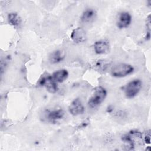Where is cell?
<instances>
[{"label":"cell","instance_id":"cell-1","mask_svg":"<svg viewBox=\"0 0 151 151\" xmlns=\"http://www.w3.org/2000/svg\"><path fill=\"white\" fill-rule=\"evenodd\" d=\"M106 96L107 91L104 87L101 86L96 87L88 101V106L90 108L97 107L103 103Z\"/></svg>","mask_w":151,"mask_h":151},{"label":"cell","instance_id":"cell-2","mask_svg":"<svg viewBox=\"0 0 151 151\" xmlns=\"http://www.w3.org/2000/svg\"><path fill=\"white\" fill-rule=\"evenodd\" d=\"M123 142L127 143L129 150H133L136 145L143 143V136L141 132L137 130H132L122 136Z\"/></svg>","mask_w":151,"mask_h":151},{"label":"cell","instance_id":"cell-3","mask_svg":"<svg viewBox=\"0 0 151 151\" xmlns=\"http://www.w3.org/2000/svg\"><path fill=\"white\" fill-rule=\"evenodd\" d=\"M134 71L133 67L126 63H119L114 65L111 69V74L115 77H126Z\"/></svg>","mask_w":151,"mask_h":151},{"label":"cell","instance_id":"cell-4","mask_svg":"<svg viewBox=\"0 0 151 151\" xmlns=\"http://www.w3.org/2000/svg\"><path fill=\"white\" fill-rule=\"evenodd\" d=\"M39 86H44L47 90L50 93H55L58 90L57 82L54 80L52 76L47 74L42 76L38 81Z\"/></svg>","mask_w":151,"mask_h":151},{"label":"cell","instance_id":"cell-5","mask_svg":"<svg viewBox=\"0 0 151 151\" xmlns=\"http://www.w3.org/2000/svg\"><path fill=\"white\" fill-rule=\"evenodd\" d=\"M142 86V82L139 79H134L128 83L124 87V94L127 98L134 97L140 91Z\"/></svg>","mask_w":151,"mask_h":151},{"label":"cell","instance_id":"cell-6","mask_svg":"<svg viewBox=\"0 0 151 151\" xmlns=\"http://www.w3.org/2000/svg\"><path fill=\"white\" fill-rule=\"evenodd\" d=\"M84 107L79 98H76L70 103L68 107L70 113L73 116L82 114L84 112Z\"/></svg>","mask_w":151,"mask_h":151},{"label":"cell","instance_id":"cell-7","mask_svg":"<svg viewBox=\"0 0 151 151\" xmlns=\"http://www.w3.org/2000/svg\"><path fill=\"white\" fill-rule=\"evenodd\" d=\"M132 21V18L130 13L128 12H122L119 15L117 26L120 29L126 28L130 25Z\"/></svg>","mask_w":151,"mask_h":151},{"label":"cell","instance_id":"cell-8","mask_svg":"<svg viewBox=\"0 0 151 151\" xmlns=\"http://www.w3.org/2000/svg\"><path fill=\"white\" fill-rule=\"evenodd\" d=\"M71 39L76 43H80L86 41V34L85 31L80 27L73 29L71 34Z\"/></svg>","mask_w":151,"mask_h":151},{"label":"cell","instance_id":"cell-9","mask_svg":"<svg viewBox=\"0 0 151 151\" xmlns=\"http://www.w3.org/2000/svg\"><path fill=\"white\" fill-rule=\"evenodd\" d=\"M94 50L97 54H105L109 52L110 45L105 41H97L94 44Z\"/></svg>","mask_w":151,"mask_h":151},{"label":"cell","instance_id":"cell-10","mask_svg":"<svg viewBox=\"0 0 151 151\" xmlns=\"http://www.w3.org/2000/svg\"><path fill=\"white\" fill-rule=\"evenodd\" d=\"M64 115V112L63 109H54L52 110H49L47 113V119L51 122H55L56 121L61 119Z\"/></svg>","mask_w":151,"mask_h":151},{"label":"cell","instance_id":"cell-11","mask_svg":"<svg viewBox=\"0 0 151 151\" xmlns=\"http://www.w3.org/2000/svg\"><path fill=\"white\" fill-rule=\"evenodd\" d=\"M65 58V53L63 51L57 50L52 51L49 55V61L51 64H57L61 62Z\"/></svg>","mask_w":151,"mask_h":151},{"label":"cell","instance_id":"cell-12","mask_svg":"<svg viewBox=\"0 0 151 151\" xmlns=\"http://www.w3.org/2000/svg\"><path fill=\"white\" fill-rule=\"evenodd\" d=\"M96 11L93 8L86 9L81 16V21L84 23H89L94 21L96 17Z\"/></svg>","mask_w":151,"mask_h":151},{"label":"cell","instance_id":"cell-13","mask_svg":"<svg viewBox=\"0 0 151 151\" xmlns=\"http://www.w3.org/2000/svg\"><path fill=\"white\" fill-rule=\"evenodd\" d=\"M57 83H63L68 76V73L65 69H60L54 71L52 75Z\"/></svg>","mask_w":151,"mask_h":151},{"label":"cell","instance_id":"cell-14","mask_svg":"<svg viewBox=\"0 0 151 151\" xmlns=\"http://www.w3.org/2000/svg\"><path fill=\"white\" fill-rule=\"evenodd\" d=\"M8 20L11 25L14 27H17L20 24L21 19L18 15L15 12L9 13L8 15Z\"/></svg>","mask_w":151,"mask_h":151},{"label":"cell","instance_id":"cell-15","mask_svg":"<svg viewBox=\"0 0 151 151\" xmlns=\"http://www.w3.org/2000/svg\"><path fill=\"white\" fill-rule=\"evenodd\" d=\"M150 15H149L146 19V35L145 38L146 41H148L150 38Z\"/></svg>","mask_w":151,"mask_h":151},{"label":"cell","instance_id":"cell-16","mask_svg":"<svg viewBox=\"0 0 151 151\" xmlns=\"http://www.w3.org/2000/svg\"><path fill=\"white\" fill-rule=\"evenodd\" d=\"M144 141L145 143L146 144H150V130L146 132L145 136H144Z\"/></svg>","mask_w":151,"mask_h":151},{"label":"cell","instance_id":"cell-17","mask_svg":"<svg viewBox=\"0 0 151 151\" xmlns=\"http://www.w3.org/2000/svg\"><path fill=\"white\" fill-rule=\"evenodd\" d=\"M113 110V107H111V106H109L108 108H107V112H109V113H111Z\"/></svg>","mask_w":151,"mask_h":151}]
</instances>
